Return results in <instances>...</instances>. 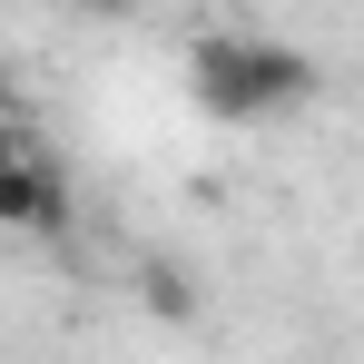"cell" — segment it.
I'll list each match as a JSON object with an SVG mask.
<instances>
[{
  "label": "cell",
  "instance_id": "obj_4",
  "mask_svg": "<svg viewBox=\"0 0 364 364\" xmlns=\"http://www.w3.org/2000/svg\"><path fill=\"white\" fill-rule=\"evenodd\" d=\"M30 148H40V138H30V119H0V168H20Z\"/></svg>",
  "mask_w": 364,
  "mask_h": 364
},
{
  "label": "cell",
  "instance_id": "obj_6",
  "mask_svg": "<svg viewBox=\"0 0 364 364\" xmlns=\"http://www.w3.org/2000/svg\"><path fill=\"white\" fill-rule=\"evenodd\" d=\"M60 10H89V20H119V10H138V0H60Z\"/></svg>",
  "mask_w": 364,
  "mask_h": 364
},
{
  "label": "cell",
  "instance_id": "obj_5",
  "mask_svg": "<svg viewBox=\"0 0 364 364\" xmlns=\"http://www.w3.org/2000/svg\"><path fill=\"white\" fill-rule=\"evenodd\" d=\"M0 119H20V69L0 60Z\"/></svg>",
  "mask_w": 364,
  "mask_h": 364
},
{
  "label": "cell",
  "instance_id": "obj_1",
  "mask_svg": "<svg viewBox=\"0 0 364 364\" xmlns=\"http://www.w3.org/2000/svg\"><path fill=\"white\" fill-rule=\"evenodd\" d=\"M187 89L207 119H276V109H305L315 99V60L286 50V40H246V30H207L187 50Z\"/></svg>",
  "mask_w": 364,
  "mask_h": 364
},
{
  "label": "cell",
  "instance_id": "obj_3",
  "mask_svg": "<svg viewBox=\"0 0 364 364\" xmlns=\"http://www.w3.org/2000/svg\"><path fill=\"white\" fill-rule=\"evenodd\" d=\"M138 305H148L158 325H187V315H197V276H187L178 256H138Z\"/></svg>",
  "mask_w": 364,
  "mask_h": 364
},
{
  "label": "cell",
  "instance_id": "obj_2",
  "mask_svg": "<svg viewBox=\"0 0 364 364\" xmlns=\"http://www.w3.org/2000/svg\"><path fill=\"white\" fill-rule=\"evenodd\" d=\"M69 217H79V197H69V178L30 148L20 168H0V227L10 237H69Z\"/></svg>",
  "mask_w": 364,
  "mask_h": 364
}]
</instances>
